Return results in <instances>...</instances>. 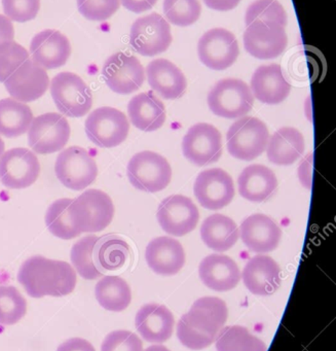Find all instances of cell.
Here are the masks:
<instances>
[{
    "instance_id": "cell-1",
    "label": "cell",
    "mask_w": 336,
    "mask_h": 351,
    "mask_svg": "<svg viewBox=\"0 0 336 351\" xmlns=\"http://www.w3.org/2000/svg\"><path fill=\"white\" fill-rule=\"evenodd\" d=\"M18 281L31 298L69 295L77 287V272L69 263L42 256L27 258L20 267Z\"/></svg>"
},
{
    "instance_id": "cell-2",
    "label": "cell",
    "mask_w": 336,
    "mask_h": 351,
    "mask_svg": "<svg viewBox=\"0 0 336 351\" xmlns=\"http://www.w3.org/2000/svg\"><path fill=\"white\" fill-rule=\"evenodd\" d=\"M229 312L223 300L200 298L183 314L177 324V337L182 345L201 350L210 346L227 322Z\"/></svg>"
},
{
    "instance_id": "cell-3",
    "label": "cell",
    "mask_w": 336,
    "mask_h": 351,
    "mask_svg": "<svg viewBox=\"0 0 336 351\" xmlns=\"http://www.w3.org/2000/svg\"><path fill=\"white\" fill-rule=\"evenodd\" d=\"M70 215L79 235L98 233L112 223L114 217V202L103 191L91 189L73 199Z\"/></svg>"
},
{
    "instance_id": "cell-4",
    "label": "cell",
    "mask_w": 336,
    "mask_h": 351,
    "mask_svg": "<svg viewBox=\"0 0 336 351\" xmlns=\"http://www.w3.org/2000/svg\"><path fill=\"white\" fill-rule=\"evenodd\" d=\"M51 94L57 108L68 118H83L93 106V94L79 75L60 73L51 83Z\"/></svg>"
},
{
    "instance_id": "cell-5",
    "label": "cell",
    "mask_w": 336,
    "mask_h": 351,
    "mask_svg": "<svg viewBox=\"0 0 336 351\" xmlns=\"http://www.w3.org/2000/svg\"><path fill=\"white\" fill-rule=\"evenodd\" d=\"M209 108L220 118H243L253 108L254 97L249 86L237 79H224L215 84L208 94Z\"/></svg>"
},
{
    "instance_id": "cell-6",
    "label": "cell",
    "mask_w": 336,
    "mask_h": 351,
    "mask_svg": "<svg viewBox=\"0 0 336 351\" xmlns=\"http://www.w3.org/2000/svg\"><path fill=\"white\" fill-rule=\"evenodd\" d=\"M129 180L137 190L157 193L169 186L172 169L169 162L155 152H140L133 156L127 168Z\"/></svg>"
},
{
    "instance_id": "cell-7",
    "label": "cell",
    "mask_w": 336,
    "mask_h": 351,
    "mask_svg": "<svg viewBox=\"0 0 336 351\" xmlns=\"http://www.w3.org/2000/svg\"><path fill=\"white\" fill-rule=\"evenodd\" d=\"M268 127L259 119L245 117L231 125L227 131V151L242 161H252L262 155L268 145Z\"/></svg>"
},
{
    "instance_id": "cell-8",
    "label": "cell",
    "mask_w": 336,
    "mask_h": 351,
    "mask_svg": "<svg viewBox=\"0 0 336 351\" xmlns=\"http://www.w3.org/2000/svg\"><path fill=\"white\" fill-rule=\"evenodd\" d=\"M88 138L102 149L118 147L129 135L130 124L126 114L109 106L96 108L86 120Z\"/></svg>"
},
{
    "instance_id": "cell-9",
    "label": "cell",
    "mask_w": 336,
    "mask_h": 351,
    "mask_svg": "<svg viewBox=\"0 0 336 351\" xmlns=\"http://www.w3.org/2000/svg\"><path fill=\"white\" fill-rule=\"evenodd\" d=\"M55 172L63 186L73 191H83L95 182L98 167L87 149L70 147L59 154Z\"/></svg>"
},
{
    "instance_id": "cell-10",
    "label": "cell",
    "mask_w": 336,
    "mask_h": 351,
    "mask_svg": "<svg viewBox=\"0 0 336 351\" xmlns=\"http://www.w3.org/2000/svg\"><path fill=\"white\" fill-rule=\"evenodd\" d=\"M70 125L62 114L47 112L34 118L28 129V145L40 155L61 151L70 138Z\"/></svg>"
},
{
    "instance_id": "cell-11",
    "label": "cell",
    "mask_w": 336,
    "mask_h": 351,
    "mask_svg": "<svg viewBox=\"0 0 336 351\" xmlns=\"http://www.w3.org/2000/svg\"><path fill=\"white\" fill-rule=\"evenodd\" d=\"M171 43V26L159 14L139 18L131 27V46L142 56L161 54L169 49Z\"/></svg>"
},
{
    "instance_id": "cell-12",
    "label": "cell",
    "mask_w": 336,
    "mask_h": 351,
    "mask_svg": "<svg viewBox=\"0 0 336 351\" xmlns=\"http://www.w3.org/2000/svg\"><path fill=\"white\" fill-rule=\"evenodd\" d=\"M102 75L107 87L114 93L129 95L144 84V67L140 61L127 53L112 55L104 63Z\"/></svg>"
},
{
    "instance_id": "cell-13",
    "label": "cell",
    "mask_w": 336,
    "mask_h": 351,
    "mask_svg": "<svg viewBox=\"0 0 336 351\" xmlns=\"http://www.w3.org/2000/svg\"><path fill=\"white\" fill-rule=\"evenodd\" d=\"M40 174V161L30 149L16 147L5 152L0 158V182L5 188H29L38 180Z\"/></svg>"
},
{
    "instance_id": "cell-14",
    "label": "cell",
    "mask_w": 336,
    "mask_h": 351,
    "mask_svg": "<svg viewBox=\"0 0 336 351\" xmlns=\"http://www.w3.org/2000/svg\"><path fill=\"white\" fill-rule=\"evenodd\" d=\"M237 38L229 30L214 28L198 40V55L201 62L212 71H224L239 57Z\"/></svg>"
},
{
    "instance_id": "cell-15",
    "label": "cell",
    "mask_w": 336,
    "mask_h": 351,
    "mask_svg": "<svg viewBox=\"0 0 336 351\" xmlns=\"http://www.w3.org/2000/svg\"><path fill=\"white\" fill-rule=\"evenodd\" d=\"M157 217L166 233L182 237L196 229L200 213L190 198L182 195H173L161 201Z\"/></svg>"
},
{
    "instance_id": "cell-16",
    "label": "cell",
    "mask_w": 336,
    "mask_h": 351,
    "mask_svg": "<svg viewBox=\"0 0 336 351\" xmlns=\"http://www.w3.org/2000/svg\"><path fill=\"white\" fill-rule=\"evenodd\" d=\"M182 152L184 157L194 165L215 163L222 154L220 132L207 123L194 125L183 137Z\"/></svg>"
},
{
    "instance_id": "cell-17",
    "label": "cell",
    "mask_w": 336,
    "mask_h": 351,
    "mask_svg": "<svg viewBox=\"0 0 336 351\" xmlns=\"http://www.w3.org/2000/svg\"><path fill=\"white\" fill-rule=\"evenodd\" d=\"M194 191L198 203L209 210L224 208L235 197L233 178L220 168L201 172L194 182Z\"/></svg>"
},
{
    "instance_id": "cell-18",
    "label": "cell",
    "mask_w": 336,
    "mask_h": 351,
    "mask_svg": "<svg viewBox=\"0 0 336 351\" xmlns=\"http://www.w3.org/2000/svg\"><path fill=\"white\" fill-rule=\"evenodd\" d=\"M288 38L282 26L270 23H253L244 34V47L252 57L270 60L286 50Z\"/></svg>"
},
{
    "instance_id": "cell-19",
    "label": "cell",
    "mask_w": 336,
    "mask_h": 351,
    "mask_svg": "<svg viewBox=\"0 0 336 351\" xmlns=\"http://www.w3.org/2000/svg\"><path fill=\"white\" fill-rule=\"evenodd\" d=\"M5 86L13 99L27 104L46 94L50 87V77L46 69L28 59L5 82Z\"/></svg>"
},
{
    "instance_id": "cell-20",
    "label": "cell",
    "mask_w": 336,
    "mask_h": 351,
    "mask_svg": "<svg viewBox=\"0 0 336 351\" xmlns=\"http://www.w3.org/2000/svg\"><path fill=\"white\" fill-rule=\"evenodd\" d=\"M30 53L34 62L42 69H59L64 66L70 57V42L58 30H42L32 38Z\"/></svg>"
},
{
    "instance_id": "cell-21",
    "label": "cell",
    "mask_w": 336,
    "mask_h": 351,
    "mask_svg": "<svg viewBox=\"0 0 336 351\" xmlns=\"http://www.w3.org/2000/svg\"><path fill=\"white\" fill-rule=\"evenodd\" d=\"M242 241L251 252L266 254L278 247L282 231L270 217L256 213L247 217L240 228Z\"/></svg>"
},
{
    "instance_id": "cell-22",
    "label": "cell",
    "mask_w": 336,
    "mask_h": 351,
    "mask_svg": "<svg viewBox=\"0 0 336 351\" xmlns=\"http://www.w3.org/2000/svg\"><path fill=\"white\" fill-rule=\"evenodd\" d=\"M252 95L268 106L282 104L291 91V85L279 64L262 65L251 79Z\"/></svg>"
},
{
    "instance_id": "cell-23",
    "label": "cell",
    "mask_w": 336,
    "mask_h": 351,
    "mask_svg": "<svg viewBox=\"0 0 336 351\" xmlns=\"http://www.w3.org/2000/svg\"><path fill=\"white\" fill-rule=\"evenodd\" d=\"M149 268L159 275L177 274L185 264V252L177 240L163 236L151 240L145 250Z\"/></svg>"
},
{
    "instance_id": "cell-24",
    "label": "cell",
    "mask_w": 336,
    "mask_h": 351,
    "mask_svg": "<svg viewBox=\"0 0 336 351\" xmlns=\"http://www.w3.org/2000/svg\"><path fill=\"white\" fill-rule=\"evenodd\" d=\"M244 285L256 295H270L281 285V268L270 256H253L243 270Z\"/></svg>"
},
{
    "instance_id": "cell-25",
    "label": "cell",
    "mask_w": 336,
    "mask_h": 351,
    "mask_svg": "<svg viewBox=\"0 0 336 351\" xmlns=\"http://www.w3.org/2000/svg\"><path fill=\"white\" fill-rule=\"evenodd\" d=\"M201 280L209 289L216 291H231L241 279L237 263L223 254H210L198 267Z\"/></svg>"
},
{
    "instance_id": "cell-26",
    "label": "cell",
    "mask_w": 336,
    "mask_h": 351,
    "mask_svg": "<svg viewBox=\"0 0 336 351\" xmlns=\"http://www.w3.org/2000/svg\"><path fill=\"white\" fill-rule=\"evenodd\" d=\"M135 326L147 342L163 343L171 338L174 316L166 306L146 304L137 312Z\"/></svg>"
},
{
    "instance_id": "cell-27",
    "label": "cell",
    "mask_w": 336,
    "mask_h": 351,
    "mask_svg": "<svg viewBox=\"0 0 336 351\" xmlns=\"http://www.w3.org/2000/svg\"><path fill=\"white\" fill-rule=\"evenodd\" d=\"M147 81L153 91L165 99L181 97L186 91L185 75L171 61L155 59L146 67Z\"/></svg>"
},
{
    "instance_id": "cell-28",
    "label": "cell",
    "mask_w": 336,
    "mask_h": 351,
    "mask_svg": "<svg viewBox=\"0 0 336 351\" xmlns=\"http://www.w3.org/2000/svg\"><path fill=\"white\" fill-rule=\"evenodd\" d=\"M128 114L134 127L144 132L159 130L166 121L165 106L151 92L134 96L129 102Z\"/></svg>"
},
{
    "instance_id": "cell-29",
    "label": "cell",
    "mask_w": 336,
    "mask_h": 351,
    "mask_svg": "<svg viewBox=\"0 0 336 351\" xmlns=\"http://www.w3.org/2000/svg\"><path fill=\"white\" fill-rule=\"evenodd\" d=\"M239 193L246 200L263 202L270 198L278 186V180L270 168L263 165L248 166L237 178Z\"/></svg>"
},
{
    "instance_id": "cell-30",
    "label": "cell",
    "mask_w": 336,
    "mask_h": 351,
    "mask_svg": "<svg viewBox=\"0 0 336 351\" xmlns=\"http://www.w3.org/2000/svg\"><path fill=\"white\" fill-rule=\"evenodd\" d=\"M268 160L276 165L287 166L296 162L305 152V138L297 129L283 127L268 139Z\"/></svg>"
},
{
    "instance_id": "cell-31",
    "label": "cell",
    "mask_w": 336,
    "mask_h": 351,
    "mask_svg": "<svg viewBox=\"0 0 336 351\" xmlns=\"http://www.w3.org/2000/svg\"><path fill=\"white\" fill-rule=\"evenodd\" d=\"M237 223L227 215H210L201 227L203 242L215 252H223L231 250L239 239Z\"/></svg>"
},
{
    "instance_id": "cell-32",
    "label": "cell",
    "mask_w": 336,
    "mask_h": 351,
    "mask_svg": "<svg viewBox=\"0 0 336 351\" xmlns=\"http://www.w3.org/2000/svg\"><path fill=\"white\" fill-rule=\"evenodd\" d=\"M34 120L31 108L13 98L0 100V135L16 138L25 134Z\"/></svg>"
},
{
    "instance_id": "cell-33",
    "label": "cell",
    "mask_w": 336,
    "mask_h": 351,
    "mask_svg": "<svg viewBox=\"0 0 336 351\" xmlns=\"http://www.w3.org/2000/svg\"><path fill=\"white\" fill-rule=\"evenodd\" d=\"M98 303L112 312L124 311L132 301V291L125 279L108 275L98 281L95 287Z\"/></svg>"
},
{
    "instance_id": "cell-34",
    "label": "cell",
    "mask_w": 336,
    "mask_h": 351,
    "mask_svg": "<svg viewBox=\"0 0 336 351\" xmlns=\"http://www.w3.org/2000/svg\"><path fill=\"white\" fill-rule=\"evenodd\" d=\"M129 256L130 246L124 239L116 235L100 237L94 252L96 265L103 273L118 270L124 267Z\"/></svg>"
},
{
    "instance_id": "cell-35",
    "label": "cell",
    "mask_w": 336,
    "mask_h": 351,
    "mask_svg": "<svg viewBox=\"0 0 336 351\" xmlns=\"http://www.w3.org/2000/svg\"><path fill=\"white\" fill-rule=\"evenodd\" d=\"M217 351H266V345L242 326L222 328L216 339Z\"/></svg>"
},
{
    "instance_id": "cell-36",
    "label": "cell",
    "mask_w": 336,
    "mask_h": 351,
    "mask_svg": "<svg viewBox=\"0 0 336 351\" xmlns=\"http://www.w3.org/2000/svg\"><path fill=\"white\" fill-rule=\"evenodd\" d=\"M73 199L63 198L55 201L46 213V225L49 231L63 240H71L79 236L70 215Z\"/></svg>"
},
{
    "instance_id": "cell-37",
    "label": "cell",
    "mask_w": 336,
    "mask_h": 351,
    "mask_svg": "<svg viewBox=\"0 0 336 351\" xmlns=\"http://www.w3.org/2000/svg\"><path fill=\"white\" fill-rule=\"evenodd\" d=\"M99 237L97 236H86L75 242L71 248V263L77 273L86 280H95L104 275V273L98 268L94 258V252Z\"/></svg>"
},
{
    "instance_id": "cell-38",
    "label": "cell",
    "mask_w": 336,
    "mask_h": 351,
    "mask_svg": "<svg viewBox=\"0 0 336 351\" xmlns=\"http://www.w3.org/2000/svg\"><path fill=\"white\" fill-rule=\"evenodd\" d=\"M27 312V301L13 285H0V324H17Z\"/></svg>"
},
{
    "instance_id": "cell-39",
    "label": "cell",
    "mask_w": 336,
    "mask_h": 351,
    "mask_svg": "<svg viewBox=\"0 0 336 351\" xmlns=\"http://www.w3.org/2000/svg\"><path fill=\"white\" fill-rule=\"evenodd\" d=\"M287 13L278 0H256L249 5L246 12V25L253 23H270L285 27Z\"/></svg>"
},
{
    "instance_id": "cell-40",
    "label": "cell",
    "mask_w": 336,
    "mask_h": 351,
    "mask_svg": "<svg viewBox=\"0 0 336 351\" xmlns=\"http://www.w3.org/2000/svg\"><path fill=\"white\" fill-rule=\"evenodd\" d=\"M163 8L168 21L179 27L196 23L202 14L198 0H164Z\"/></svg>"
},
{
    "instance_id": "cell-41",
    "label": "cell",
    "mask_w": 336,
    "mask_h": 351,
    "mask_svg": "<svg viewBox=\"0 0 336 351\" xmlns=\"http://www.w3.org/2000/svg\"><path fill=\"white\" fill-rule=\"evenodd\" d=\"M79 13L90 21L102 22L112 18L120 8V0H77Z\"/></svg>"
},
{
    "instance_id": "cell-42",
    "label": "cell",
    "mask_w": 336,
    "mask_h": 351,
    "mask_svg": "<svg viewBox=\"0 0 336 351\" xmlns=\"http://www.w3.org/2000/svg\"><path fill=\"white\" fill-rule=\"evenodd\" d=\"M28 59V51L16 42L0 51V83H5Z\"/></svg>"
},
{
    "instance_id": "cell-43",
    "label": "cell",
    "mask_w": 336,
    "mask_h": 351,
    "mask_svg": "<svg viewBox=\"0 0 336 351\" xmlns=\"http://www.w3.org/2000/svg\"><path fill=\"white\" fill-rule=\"evenodd\" d=\"M5 17L11 21L25 23L36 19L40 9V0H3Z\"/></svg>"
},
{
    "instance_id": "cell-44",
    "label": "cell",
    "mask_w": 336,
    "mask_h": 351,
    "mask_svg": "<svg viewBox=\"0 0 336 351\" xmlns=\"http://www.w3.org/2000/svg\"><path fill=\"white\" fill-rule=\"evenodd\" d=\"M101 351H143L142 341L130 330H114L104 339Z\"/></svg>"
},
{
    "instance_id": "cell-45",
    "label": "cell",
    "mask_w": 336,
    "mask_h": 351,
    "mask_svg": "<svg viewBox=\"0 0 336 351\" xmlns=\"http://www.w3.org/2000/svg\"><path fill=\"white\" fill-rule=\"evenodd\" d=\"M15 29L9 18L0 15V51L5 50L14 42Z\"/></svg>"
},
{
    "instance_id": "cell-46",
    "label": "cell",
    "mask_w": 336,
    "mask_h": 351,
    "mask_svg": "<svg viewBox=\"0 0 336 351\" xmlns=\"http://www.w3.org/2000/svg\"><path fill=\"white\" fill-rule=\"evenodd\" d=\"M57 351H96V349L86 339L71 338L63 342Z\"/></svg>"
},
{
    "instance_id": "cell-47",
    "label": "cell",
    "mask_w": 336,
    "mask_h": 351,
    "mask_svg": "<svg viewBox=\"0 0 336 351\" xmlns=\"http://www.w3.org/2000/svg\"><path fill=\"white\" fill-rule=\"evenodd\" d=\"M157 0H120L122 7L135 14L149 11L157 3Z\"/></svg>"
},
{
    "instance_id": "cell-48",
    "label": "cell",
    "mask_w": 336,
    "mask_h": 351,
    "mask_svg": "<svg viewBox=\"0 0 336 351\" xmlns=\"http://www.w3.org/2000/svg\"><path fill=\"white\" fill-rule=\"evenodd\" d=\"M311 165H313V154L307 155L305 162L299 166V178L302 182L303 186L311 189Z\"/></svg>"
},
{
    "instance_id": "cell-49",
    "label": "cell",
    "mask_w": 336,
    "mask_h": 351,
    "mask_svg": "<svg viewBox=\"0 0 336 351\" xmlns=\"http://www.w3.org/2000/svg\"><path fill=\"white\" fill-rule=\"evenodd\" d=\"M241 0H204L205 5L214 11L227 12L237 8Z\"/></svg>"
},
{
    "instance_id": "cell-50",
    "label": "cell",
    "mask_w": 336,
    "mask_h": 351,
    "mask_svg": "<svg viewBox=\"0 0 336 351\" xmlns=\"http://www.w3.org/2000/svg\"><path fill=\"white\" fill-rule=\"evenodd\" d=\"M144 351H171L167 348V347L163 346V345H151L148 348L145 349Z\"/></svg>"
},
{
    "instance_id": "cell-51",
    "label": "cell",
    "mask_w": 336,
    "mask_h": 351,
    "mask_svg": "<svg viewBox=\"0 0 336 351\" xmlns=\"http://www.w3.org/2000/svg\"><path fill=\"white\" fill-rule=\"evenodd\" d=\"M5 141H3V138H1V137H0V158H1V156H3V153H5Z\"/></svg>"
}]
</instances>
